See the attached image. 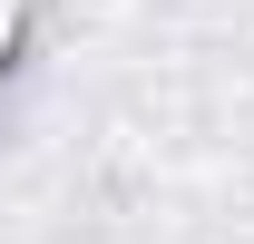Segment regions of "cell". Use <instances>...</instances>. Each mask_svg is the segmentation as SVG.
Here are the masks:
<instances>
[{
  "label": "cell",
  "instance_id": "1",
  "mask_svg": "<svg viewBox=\"0 0 254 244\" xmlns=\"http://www.w3.org/2000/svg\"><path fill=\"white\" fill-rule=\"evenodd\" d=\"M20 30H30V0H0V59L20 49Z\"/></svg>",
  "mask_w": 254,
  "mask_h": 244
}]
</instances>
